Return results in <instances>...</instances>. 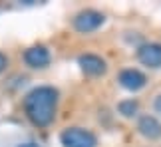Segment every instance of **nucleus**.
I'll return each instance as SVG.
<instances>
[{
	"label": "nucleus",
	"instance_id": "f257e3e1",
	"mask_svg": "<svg viewBox=\"0 0 161 147\" xmlns=\"http://www.w3.org/2000/svg\"><path fill=\"white\" fill-rule=\"evenodd\" d=\"M58 106V90L52 85H38L24 97V112L38 127H48L54 121Z\"/></svg>",
	"mask_w": 161,
	"mask_h": 147
},
{
	"label": "nucleus",
	"instance_id": "f03ea898",
	"mask_svg": "<svg viewBox=\"0 0 161 147\" xmlns=\"http://www.w3.org/2000/svg\"><path fill=\"white\" fill-rule=\"evenodd\" d=\"M64 147H97V137L84 127H68L60 133Z\"/></svg>",
	"mask_w": 161,
	"mask_h": 147
},
{
	"label": "nucleus",
	"instance_id": "7ed1b4c3",
	"mask_svg": "<svg viewBox=\"0 0 161 147\" xmlns=\"http://www.w3.org/2000/svg\"><path fill=\"white\" fill-rule=\"evenodd\" d=\"M103 22H106V16H103L102 12L82 10L80 14H76V18H74V28H76L78 32H82V34H90V32H94V30L100 28Z\"/></svg>",
	"mask_w": 161,
	"mask_h": 147
},
{
	"label": "nucleus",
	"instance_id": "20e7f679",
	"mask_svg": "<svg viewBox=\"0 0 161 147\" xmlns=\"http://www.w3.org/2000/svg\"><path fill=\"white\" fill-rule=\"evenodd\" d=\"M119 84H121V88H125L129 91H137L141 90L143 85L147 84V78L141 74L139 70H133V68H127V70H121L119 72Z\"/></svg>",
	"mask_w": 161,
	"mask_h": 147
},
{
	"label": "nucleus",
	"instance_id": "39448f33",
	"mask_svg": "<svg viewBox=\"0 0 161 147\" xmlns=\"http://www.w3.org/2000/svg\"><path fill=\"white\" fill-rule=\"evenodd\" d=\"M137 58L147 68H161V44H143L137 50Z\"/></svg>",
	"mask_w": 161,
	"mask_h": 147
},
{
	"label": "nucleus",
	"instance_id": "423d86ee",
	"mask_svg": "<svg viewBox=\"0 0 161 147\" xmlns=\"http://www.w3.org/2000/svg\"><path fill=\"white\" fill-rule=\"evenodd\" d=\"M78 64L80 68H82L84 74H88V76H102L103 72H106V62L96 56V54H82V56L78 58Z\"/></svg>",
	"mask_w": 161,
	"mask_h": 147
},
{
	"label": "nucleus",
	"instance_id": "0eeeda50",
	"mask_svg": "<svg viewBox=\"0 0 161 147\" xmlns=\"http://www.w3.org/2000/svg\"><path fill=\"white\" fill-rule=\"evenodd\" d=\"M24 62L30 68H46L50 64V52L44 46H32L24 52Z\"/></svg>",
	"mask_w": 161,
	"mask_h": 147
},
{
	"label": "nucleus",
	"instance_id": "6e6552de",
	"mask_svg": "<svg viewBox=\"0 0 161 147\" xmlns=\"http://www.w3.org/2000/svg\"><path fill=\"white\" fill-rule=\"evenodd\" d=\"M137 129L143 137L147 139H157L161 137V123L153 117V115H143L137 123Z\"/></svg>",
	"mask_w": 161,
	"mask_h": 147
},
{
	"label": "nucleus",
	"instance_id": "1a4fd4ad",
	"mask_svg": "<svg viewBox=\"0 0 161 147\" xmlns=\"http://www.w3.org/2000/svg\"><path fill=\"white\" fill-rule=\"evenodd\" d=\"M137 101L135 100H125V101H119V106H117V109H119L121 115H125V117H133L135 113H137Z\"/></svg>",
	"mask_w": 161,
	"mask_h": 147
},
{
	"label": "nucleus",
	"instance_id": "9d476101",
	"mask_svg": "<svg viewBox=\"0 0 161 147\" xmlns=\"http://www.w3.org/2000/svg\"><path fill=\"white\" fill-rule=\"evenodd\" d=\"M6 66H8V58H6L4 54H0V74L6 70Z\"/></svg>",
	"mask_w": 161,
	"mask_h": 147
},
{
	"label": "nucleus",
	"instance_id": "9b49d317",
	"mask_svg": "<svg viewBox=\"0 0 161 147\" xmlns=\"http://www.w3.org/2000/svg\"><path fill=\"white\" fill-rule=\"evenodd\" d=\"M155 112H157V113H161V94L155 97Z\"/></svg>",
	"mask_w": 161,
	"mask_h": 147
},
{
	"label": "nucleus",
	"instance_id": "f8f14e48",
	"mask_svg": "<svg viewBox=\"0 0 161 147\" xmlns=\"http://www.w3.org/2000/svg\"><path fill=\"white\" fill-rule=\"evenodd\" d=\"M18 147H40V145H36V143H22V145H18Z\"/></svg>",
	"mask_w": 161,
	"mask_h": 147
}]
</instances>
